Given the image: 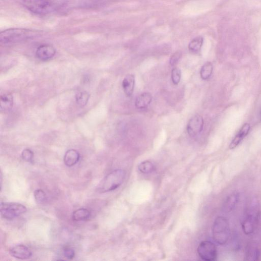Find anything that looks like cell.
<instances>
[{
	"mask_svg": "<svg viewBox=\"0 0 261 261\" xmlns=\"http://www.w3.org/2000/svg\"><path fill=\"white\" fill-rule=\"evenodd\" d=\"M181 71L178 68H174L171 71V79L172 83L177 85L180 83L181 79Z\"/></svg>",
	"mask_w": 261,
	"mask_h": 261,
	"instance_id": "603a6c76",
	"label": "cell"
},
{
	"mask_svg": "<svg viewBox=\"0 0 261 261\" xmlns=\"http://www.w3.org/2000/svg\"><path fill=\"white\" fill-rule=\"evenodd\" d=\"M152 96L150 93H142L136 98L135 106L138 109H146L152 102Z\"/></svg>",
	"mask_w": 261,
	"mask_h": 261,
	"instance_id": "7c38bea8",
	"label": "cell"
},
{
	"mask_svg": "<svg viewBox=\"0 0 261 261\" xmlns=\"http://www.w3.org/2000/svg\"><path fill=\"white\" fill-rule=\"evenodd\" d=\"M41 31L26 28H10L0 34V41L4 44L30 40L41 35Z\"/></svg>",
	"mask_w": 261,
	"mask_h": 261,
	"instance_id": "6da1fadb",
	"label": "cell"
},
{
	"mask_svg": "<svg viewBox=\"0 0 261 261\" xmlns=\"http://www.w3.org/2000/svg\"><path fill=\"white\" fill-rule=\"evenodd\" d=\"M13 96L10 94H5L0 99V108L2 111H6L10 110L13 106Z\"/></svg>",
	"mask_w": 261,
	"mask_h": 261,
	"instance_id": "9a60e30c",
	"label": "cell"
},
{
	"mask_svg": "<svg viewBox=\"0 0 261 261\" xmlns=\"http://www.w3.org/2000/svg\"><path fill=\"white\" fill-rule=\"evenodd\" d=\"M80 154L75 150L68 151L64 157L65 164L68 167H72L76 164L80 159Z\"/></svg>",
	"mask_w": 261,
	"mask_h": 261,
	"instance_id": "4fadbf2b",
	"label": "cell"
},
{
	"mask_svg": "<svg viewBox=\"0 0 261 261\" xmlns=\"http://www.w3.org/2000/svg\"><path fill=\"white\" fill-rule=\"evenodd\" d=\"M213 67L211 63L207 62L203 65L200 71V77L202 80H208L211 76Z\"/></svg>",
	"mask_w": 261,
	"mask_h": 261,
	"instance_id": "d6986e66",
	"label": "cell"
},
{
	"mask_svg": "<svg viewBox=\"0 0 261 261\" xmlns=\"http://www.w3.org/2000/svg\"><path fill=\"white\" fill-rule=\"evenodd\" d=\"M11 255L17 258L26 259L32 256V252L26 246L23 244L16 245L10 249Z\"/></svg>",
	"mask_w": 261,
	"mask_h": 261,
	"instance_id": "ba28073f",
	"label": "cell"
},
{
	"mask_svg": "<svg viewBox=\"0 0 261 261\" xmlns=\"http://www.w3.org/2000/svg\"><path fill=\"white\" fill-rule=\"evenodd\" d=\"M199 256L205 261H213L217 256V248L215 245L209 241L201 242L197 248Z\"/></svg>",
	"mask_w": 261,
	"mask_h": 261,
	"instance_id": "8992f818",
	"label": "cell"
},
{
	"mask_svg": "<svg viewBox=\"0 0 261 261\" xmlns=\"http://www.w3.org/2000/svg\"><path fill=\"white\" fill-rule=\"evenodd\" d=\"M250 129V125L248 123L244 124L241 129L232 140L229 144V148L230 150L235 149L243 139L248 134Z\"/></svg>",
	"mask_w": 261,
	"mask_h": 261,
	"instance_id": "30bf717a",
	"label": "cell"
},
{
	"mask_svg": "<svg viewBox=\"0 0 261 261\" xmlns=\"http://www.w3.org/2000/svg\"><path fill=\"white\" fill-rule=\"evenodd\" d=\"M255 226L254 219L252 215H248L244 220L242 224V229L246 235L252 234Z\"/></svg>",
	"mask_w": 261,
	"mask_h": 261,
	"instance_id": "e0dca14e",
	"label": "cell"
},
{
	"mask_svg": "<svg viewBox=\"0 0 261 261\" xmlns=\"http://www.w3.org/2000/svg\"><path fill=\"white\" fill-rule=\"evenodd\" d=\"M1 214L5 219H13L27 211L26 207L18 203H2Z\"/></svg>",
	"mask_w": 261,
	"mask_h": 261,
	"instance_id": "5b68a950",
	"label": "cell"
},
{
	"mask_svg": "<svg viewBox=\"0 0 261 261\" xmlns=\"http://www.w3.org/2000/svg\"><path fill=\"white\" fill-rule=\"evenodd\" d=\"M258 251L254 245H251L247 249L246 257L248 260H256L258 256Z\"/></svg>",
	"mask_w": 261,
	"mask_h": 261,
	"instance_id": "7402d4cb",
	"label": "cell"
},
{
	"mask_svg": "<svg viewBox=\"0 0 261 261\" xmlns=\"http://www.w3.org/2000/svg\"><path fill=\"white\" fill-rule=\"evenodd\" d=\"M64 255L68 259H73L75 256V251L71 248L64 249Z\"/></svg>",
	"mask_w": 261,
	"mask_h": 261,
	"instance_id": "4316f807",
	"label": "cell"
},
{
	"mask_svg": "<svg viewBox=\"0 0 261 261\" xmlns=\"http://www.w3.org/2000/svg\"><path fill=\"white\" fill-rule=\"evenodd\" d=\"M22 3L29 11L41 16L52 14L57 9L56 4L52 0H23Z\"/></svg>",
	"mask_w": 261,
	"mask_h": 261,
	"instance_id": "7a4b0ae2",
	"label": "cell"
},
{
	"mask_svg": "<svg viewBox=\"0 0 261 261\" xmlns=\"http://www.w3.org/2000/svg\"><path fill=\"white\" fill-rule=\"evenodd\" d=\"M90 99V95L85 91L78 93L76 95L77 104L80 107H83L88 103Z\"/></svg>",
	"mask_w": 261,
	"mask_h": 261,
	"instance_id": "44dd1931",
	"label": "cell"
},
{
	"mask_svg": "<svg viewBox=\"0 0 261 261\" xmlns=\"http://www.w3.org/2000/svg\"><path fill=\"white\" fill-rule=\"evenodd\" d=\"M203 127L204 120L201 116L197 114L189 120L187 126V132L190 136L195 137L201 132Z\"/></svg>",
	"mask_w": 261,
	"mask_h": 261,
	"instance_id": "52a82bcc",
	"label": "cell"
},
{
	"mask_svg": "<svg viewBox=\"0 0 261 261\" xmlns=\"http://www.w3.org/2000/svg\"><path fill=\"white\" fill-rule=\"evenodd\" d=\"M34 157V153L30 149H25L22 153V159L26 162H32Z\"/></svg>",
	"mask_w": 261,
	"mask_h": 261,
	"instance_id": "484cf974",
	"label": "cell"
},
{
	"mask_svg": "<svg viewBox=\"0 0 261 261\" xmlns=\"http://www.w3.org/2000/svg\"><path fill=\"white\" fill-rule=\"evenodd\" d=\"M135 83V79L134 75H127L122 82V87L125 95L127 97H131L134 92Z\"/></svg>",
	"mask_w": 261,
	"mask_h": 261,
	"instance_id": "8fae6325",
	"label": "cell"
},
{
	"mask_svg": "<svg viewBox=\"0 0 261 261\" xmlns=\"http://www.w3.org/2000/svg\"><path fill=\"white\" fill-rule=\"evenodd\" d=\"M260 117H261V111H260Z\"/></svg>",
	"mask_w": 261,
	"mask_h": 261,
	"instance_id": "83f0119b",
	"label": "cell"
},
{
	"mask_svg": "<svg viewBox=\"0 0 261 261\" xmlns=\"http://www.w3.org/2000/svg\"><path fill=\"white\" fill-rule=\"evenodd\" d=\"M204 39L201 37H197L191 41L188 45V49L192 53H198L201 50Z\"/></svg>",
	"mask_w": 261,
	"mask_h": 261,
	"instance_id": "ac0fdd59",
	"label": "cell"
},
{
	"mask_svg": "<svg viewBox=\"0 0 261 261\" xmlns=\"http://www.w3.org/2000/svg\"><path fill=\"white\" fill-rule=\"evenodd\" d=\"M56 54L55 48L50 45H43L39 47L36 55L42 61H48L52 59Z\"/></svg>",
	"mask_w": 261,
	"mask_h": 261,
	"instance_id": "9c48e42d",
	"label": "cell"
},
{
	"mask_svg": "<svg viewBox=\"0 0 261 261\" xmlns=\"http://www.w3.org/2000/svg\"><path fill=\"white\" fill-rule=\"evenodd\" d=\"M138 169L143 173H150L155 170V166L151 161H146L139 164Z\"/></svg>",
	"mask_w": 261,
	"mask_h": 261,
	"instance_id": "ffe728a7",
	"label": "cell"
},
{
	"mask_svg": "<svg viewBox=\"0 0 261 261\" xmlns=\"http://www.w3.org/2000/svg\"><path fill=\"white\" fill-rule=\"evenodd\" d=\"M125 176V171L122 169L112 171L99 184L98 191L105 193L117 189L123 183Z\"/></svg>",
	"mask_w": 261,
	"mask_h": 261,
	"instance_id": "3957f363",
	"label": "cell"
},
{
	"mask_svg": "<svg viewBox=\"0 0 261 261\" xmlns=\"http://www.w3.org/2000/svg\"><path fill=\"white\" fill-rule=\"evenodd\" d=\"M238 200L239 195L237 193H232L229 195L224 202V211L229 212L233 210L237 204Z\"/></svg>",
	"mask_w": 261,
	"mask_h": 261,
	"instance_id": "5bb4252c",
	"label": "cell"
},
{
	"mask_svg": "<svg viewBox=\"0 0 261 261\" xmlns=\"http://www.w3.org/2000/svg\"><path fill=\"white\" fill-rule=\"evenodd\" d=\"M35 199L39 204H43L46 200V194L42 189H38L34 193Z\"/></svg>",
	"mask_w": 261,
	"mask_h": 261,
	"instance_id": "cb8c5ba5",
	"label": "cell"
},
{
	"mask_svg": "<svg viewBox=\"0 0 261 261\" xmlns=\"http://www.w3.org/2000/svg\"><path fill=\"white\" fill-rule=\"evenodd\" d=\"M91 215V212L89 210L81 208L74 211L72 217L75 221H81L88 220Z\"/></svg>",
	"mask_w": 261,
	"mask_h": 261,
	"instance_id": "2e32d148",
	"label": "cell"
},
{
	"mask_svg": "<svg viewBox=\"0 0 261 261\" xmlns=\"http://www.w3.org/2000/svg\"><path fill=\"white\" fill-rule=\"evenodd\" d=\"M182 53L181 51H177L170 57L169 64L171 66H176L181 59Z\"/></svg>",
	"mask_w": 261,
	"mask_h": 261,
	"instance_id": "d4e9b609",
	"label": "cell"
},
{
	"mask_svg": "<svg viewBox=\"0 0 261 261\" xmlns=\"http://www.w3.org/2000/svg\"><path fill=\"white\" fill-rule=\"evenodd\" d=\"M213 237L219 245L225 244L228 240L230 229L227 220L223 217H217L212 227Z\"/></svg>",
	"mask_w": 261,
	"mask_h": 261,
	"instance_id": "277c9868",
	"label": "cell"
}]
</instances>
